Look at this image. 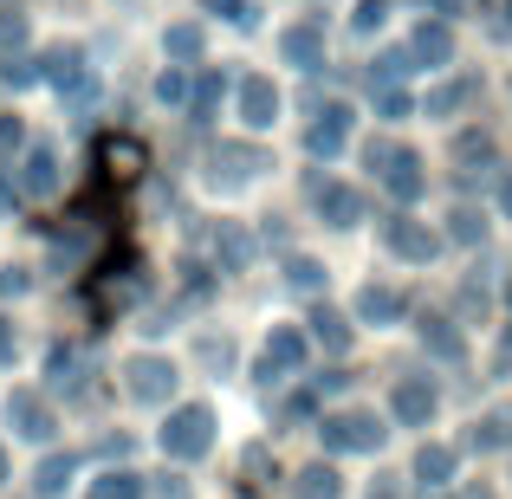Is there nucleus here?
<instances>
[{"label": "nucleus", "mask_w": 512, "mask_h": 499, "mask_svg": "<svg viewBox=\"0 0 512 499\" xmlns=\"http://www.w3.org/2000/svg\"><path fill=\"white\" fill-rule=\"evenodd\" d=\"M91 299H98V312H104V318H117V312H130V305L150 299V273H143L137 253H117V260L104 266L98 279H91Z\"/></svg>", "instance_id": "f257e3e1"}, {"label": "nucleus", "mask_w": 512, "mask_h": 499, "mask_svg": "<svg viewBox=\"0 0 512 499\" xmlns=\"http://www.w3.org/2000/svg\"><path fill=\"white\" fill-rule=\"evenodd\" d=\"M163 454L169 461H201V454L214 448V409H201V402H188V409H175L163 422Z\"/></svg>", "instance_id": "f03ea898"}, {"label": "nucleus", "mask_w": 512, "mask_h": 499, "mask_svg": "<svg viewBox=\"0 0 512 499\" xmlns=\"http://www.w3.org/2000/svg\"><path fill=\"white\" fill-rule=\"evenodd\" d=\"M383 441H389V428H383V415H370V409H350V415H331L325 422L331 454H376Z\"/></svg>", "instance_id": "7ed1b4c3"}, {"label": "nucleus", "mask_w": 512, "mask_h": 499, "mask_svg": "<svg viewBox=\"0 0 512 499\" xmlns=\"http://www.w3.org/2000/svg\"><path fill=\"white\" fill-rule=\"evenodd\" d=\"M299 363H305V331H299V325H279L273 337H266V350L253 357V383L273 389L279 376H292Z\"/></svg>", "instance_id": "20e7f679"}, {"label": "nucleus", "mask_w": 512, "mask_h": 499, "mask_svg": "<svg viewBox=\"0 0 512 499\" xmlns=\"http://www.w3.org/2000/svg\"><path fill=\"white\" fill-rule=\"evenodd\" d=\"M266 169H273V163H266V150H253V143H221V150L208 156V182H214V188L260 182Z\"/></svg>", "instance_id": "39448f33"}, {"label": "nucleus", "mask_w": 512, "mask_h": 499, "mask_svg": "<svg viewBox=\"0 0 512 499\" xmlns=\"http://www.w3.org/2000/svg\"><path fill=\"white\" fill-rule=\"evenodd\" d=\"M124 389H130L137 402H150V409H156V402L175 396V363H169V357H130V363H124Z\"/></svg>", "instance_id": "423d86ee"}, {"label": "nucleus", "mask_w": 512, "mask_h": 499, "mask_svg": "<svg viewBox=\"0 0 512 499\" xmlns=\"http://www.w3.org/2000/svg\"><path fill=\"white\" fill-rule=\"evenodd\" d=\"M389 409H396V422H402V428H428V422H435V409H441V389L428 383V376H402V383H396V402H389Z\"/></svg>", "instance_id": "0eeeda50"}, {"label": "nucleus", "mask_w": 512, "mask_h": 499, "mask_svg": "<svg viewBox=\"0 0 512 499\" xmlns=\"http://www.w3.org/2000/svg\"><path fill=\"white\" fill-rule=\"evenodd\" d=\"M234 111H240L247 130L279 124V85H273V78H240V85H234Z\"/></svg>", "instance_id": "6e6552de"}, {"label": "nucleus", "mask_w": 512, "mask_h": 499, "mask_svg": "<svg viewBox=\"0 0 512 499\" xmlns=\"http://www.w3.org/2000/svg\"><path fill=\"white\" fill-rule=\"evenodd\" d=\"M383 240H389V253H396V260H409V266H428L441 253V234H435V227H422V221H409V214H396Z\"/></svg>", "instance_id": "1a4fd4ad"}, {"label": "nucleus", "mask_w": 512, "mask_h": 499, "mask_svg": "<svg viewBox=\"0 0 512 499\" xmlns=\"http://www.w3.org/2000/svg\"><path fill=\"white\" fill-rule=\"evenodd\" d=\"M7 422L20 441H52V409L39 402V389H13L7 396Z\"/></svg>", "instance_id": "9d476101"}, {"label": "nucleus", "mask_w": 512, "mask_h": 499, "mask_svg": "<svg viewBox=\"0 0 512 499\" xmlns=\"http://www.w3.org/2000/svg\"><path fill=\"white\" fill-rule=\"evenodd\" d=\"M143 163H150V156H143L137 137H104V143H98V169H104V182H117V188L137 182Z\"/></svg>", "instance_id": "9b49d317"}, {"label": "nucleus", "mask_w": 512, "mask_h": 499, "mask_svg": "<svg viewBox=\"0 0 512 499\" xmlns=\"http://www.w3.org/2000/svg\"><path fill=\"white\" fill-rule=\"evenodd\" d=\"M344 143H350V111H344V104H325V111L305 124V150H312V156H338Z\"/></svg>", "instance_id": "f8f14e48"}, {"label": "nucleus", "mask_w": 512, "mask_h": 499, "mask_svg": "<svg viewBox=\"0 0 512 499\" xmlns=\"http://www.w3.org/2000/svg\"><path fill=\"white\" fill-rule=\"evenodd\" d=\"M20 195H52L59 188V156H52V143H33V150L20 156Z\"/></svg>", "instance_id": "ddd939ff"}, {"label": "nucleus", "mask_w": 512, "mask_h": 499, "mask_svg": "<svg viewBox=\"0 0 512 499\" xmlns=\"http://www.w3.org/2000/svg\"><path fill=\"white\" fill-rule=\"evenodd\" d=\"M383 182H389V195H396L402 208H409V201H422V188H428L422 156H415V150H396V156L383 163Z\"/></svg>", "instance_id": "4468645a"}, {"label": "nucleus", "mask_w": 512, "mask_h": 499, "mask_svg": "<svg viewBox=\"0 0 512 499\" xmlns=\"http://www.w3.org/2000/svg\"><path fill=\"white\" fill-rule=\"evenodd\" d=\"M402 52H409L415 65H448V59H454V33H448L441 20H422V26L409 33V46H402Z\"/></svg>", "instance_id": "2eb2a0df"}, {"label": "nucleus", "mask_w": 512, "mask_h": 499, "mask_svg": "<svg viewBox=\"0 0 512 499\" xmlns=\"http://www.w3.org/2000/svg\"><path fill=\"white\" fill-rule=\"evenodd\" d=\"M46 383L59 389V396H78V383H85V350H78V344H52V357H46Z\"/></svg>", "instance_id": "dca6fc26"}, {"label": "nucleus", "mask_w": 512, "mask_h": 499, "mask_svg": "<svg viewBox=\"0 0 512 499\" xmlns=\"http://www.w3.org/2000/svg\"><path fill=\"white\" fill-rule=\"evenodd\" d=\"M318 214H325L331 227H357L363 221V195L344 188V182H325V188H318Z\"/></svg>", "instance_id": "f3484780"}, {"label": "nucleus", "mask_w": 512, "mask_h": 499, "mask_svg": "<svg viewBox=\"0 0 512 499\" xmlns=\"http://www.w3.org/2000/svg\"><path fill=\"white\" fill-rule=\"evenodd\" d=\"M286 59L299 65V72H318V65H325V33H318V20H305V26L286 33Z\"/></svg>", "instance_id": "a211bd4d"}, {"label": "nucleus", "mask_w": 512, "mask_h": 499, "mask_svg": "<svg viewBox=\"0 0 512 499\" xmlns=\"http://www.w3.org/2000/svg\"><path fill=\"white\" fill-rule=\"evenodd\" d=\"M72 474H78V454H46V461H39V474H33V493L39 499H59L65 487H72Z\"/></svg>", "instance_id": "6ab92c4d"}, {"label": "nucleus", "mask_w": 512, "mask_h": 499, "mask_svg": "<svg viewBox=\"0 0 512 499\" xmlns=\"http://www.w3.org/2000/svg\"><path fill=\"white\" fill-rule=\"evenodd\" d=\"M338 467L331 461H312V467H299V474H292V499H338Z\"/></svg>", "instance_id": "aec40b11"}, {"label": "nucleus", "mask_w": 512, "mask_h": 499, "mask_svg": "<svg viewBox=\"0 0 512 499\" xmlns=\"http://www.w3.org/2000/svg\"><path fill=\"white\" fill-rule=\"evenodd\" d=\"M214 247H221V273H247L253 266V234L234 221H221V234H214Z\"/></svg>", "instance_id": "412c9836"}, {"label": "nucleus", "mask_w": 512, "mask_h": 499, "mask_svg": "<svg viewBox=\"0 0 512 499\" xmlns=\"http://www.w3.org/2000/svg\"><path fill=\"white\" fill-rule=\"evenodd\" d=\"M221 91H227V78L214 72V65H201V78L188 85V117H195V124H208L214 104H221Z\"/></svg>", "instance_id": "4be33fe9"}, {"label": "nucleus", "mask_w": 512, "mask_h": 499, "mask_svg": "<svg viewBox=\"0 0 512 499\" xmlns=\"http://www.w3.org/2000/svg\"><path fill=\"white\" fill-rule=\"evenodd\" d=\"M357 318H363V325H396V318H402V299L389 286H363L357 292Z\"/></svg>", "instance_id": "5701e85b"}, {"label": "nucleus", "mask_w": 512, "mask_h": 499, "mask_svg": "<svg viewBox=\"0 0 512 499\" xmlns=\"http://www.w3.org/2000/svg\"><path fill=\"white\" fill-rule=\"evenodd\" d=\"M415 480L441 493V487H448V480H454V448H441V441H428V448L415 454Z\"/></svg>", "instance_id": "b1692460"}, {"label": "nucleus", "mask_w": 512, "mask_h": 499, "mask_svg": "<svg viewBox=\"0 0 512 499\" xmlns=\"http://www.w3.org/2000/svg\"><path fill=\"white\" fill-rule=\"evenodd\" d=\"M454 163H461V182H480V175L493 169V143L474 130V137H461V143H454Z\"/></svg>", "instance_id": "393cba45"}, {"label": "nucleus", "mask_w": 512, "mask_h": 499, "mask_svg": "<svg viewBox=\"0 0 512 499\" xmlns=\"http://www.w3.org/2000/svg\"><path fill=\"white\" fill-rule=\"evenodd\" d=\"M312 337H318L325 350H344V344H350V318L331 312V305H318V312H312Z\"/></svg>", "instance_id": "a878e982"}, {"label": "nucleus", "mask_w": 512, "mask_h": 499, "mask_svg": "<svg viewBox=\"0 0 512 499\" xmlns=\"http://www.w3.org/2000/svg\"><path fill=\"white\" fill-rule=\"evenodd\" d=\"M422 344L435 350V357H461V331H454L441 312H428V318H422Z\"/></svg>", "instance_id": "bb28decb"}, {"label": "nucleus", "mask_w": 512, "mask_h": 499, "mask_svg": "<svg viewBox=\"0 0 512 499\" xmlns=\"http://www.w3.org/2000/svg\"><path fill=\"white\" fill-rule=\"evenodd\" d=\"M448 234H454V247H480V240H487L480 208H454V214H448Z\"/></svg>", "instance_id": "cd10ccee"}, {"label": "nucleus", "mask_w": 512, "mask_h": 499, "mask_svg": "<svg viewBox=\"0 0 512 499\" xmlns=\"http://www.w3.org/2000/svg\"><path fill=\"white\" fill-rule=\"evenodd\" d=\"M286 286L305 292V299H318V292H325V266L318 260H286Z\"/></svg>", "instance_id": "c85d7f7f"}, {"label": "nucleus", "mask_w": 512, "mask_h": 499, "mask_svg": "<svg viewBox=\"0 0 512 499\" xmlns=\"http://www.w3.org/2000/svg\"><path fill=\"white\" fill-rule=\"evenodd\" d=\"M85 499H143V474H104V480H91Z\"/></svg>", "instance_id": "c756f323"}, {"label": "nucleus", "mask_w": 512, "mask_h": 499, "mask_svg": "<svg viewBox=\"0 0 512 499\" xmlns=\"http://www.w3.org/2000/svg\"><path fill=\"white\" fill-rule=\"evenodd\" d=\"M65 104H72V111H85V104H98V78H91V65H78L72 78H65Z\"/></svg>", "instance_id": "7c9ffc66"}, {"label": "nucleus", "mask_w": 512, "mask_h": 499, "mask_svg": "<svg viewBox=\"0 0 512 499\" xmlns=\"http://www.w3.org/2000/svg\"><path fill=\"white\" fill-rule=\"evenodd\" d=\"M163 46H169V59H182V65H188V59H201V26H188V20H182V26H169Z\"/></svg>", "instance_id": "2f4dec72"}, {"label": "nucleus", "mask_w": 512, "mask_h": 499, "mask_svg": "<svg viewBox=\"0 0 512 499\" xmlns=\"http://www.w3.org/2000/svg\"><path fill=\"white\" fill-rule=\"evenodd\" d=\"M467 98H474V85H467V78H454V85H441L435 98H428V111H435V117H448V111H461Z\"/></svg>", "instance_id": "473e14b6"}, {"label": "nucleus", "mask_w": 512, "mask_h": 499, "mask_svg": "<svg viewBox=\"0 0 512 499\" xmlns=\"http://www.w3.org/2000/svg\"><path fill=\"white\" fill-rule=\"evenodd\" d=\"M376 111H383L389 124H402V117H415V98H409V91H396V85H383V91H376Z\"/></svg>", "instance_id": "72a5a7b5"}, {"label": "nucleus", "mask_w": 512, "mask_h": 499, "mask_svg": "<svg viewBox=\"0 0 512 499\" xmlns=\"http://www.w3.org/2000/svg\"><path fill=\"white\" fill-rule=\"evenodd\" d=\"M383 20H389V0H357V13H350V33H376Z\"/></svg>", "instance_id": "f704fd0d"}, {"label": "nucleus", "mask_w": 512, "mask_h": 499, "mask_svg": "<svg viewBox=\"0 0 512 499\" xmlns=\"http://www.w3.org/2000/svg\"><path fill=\"white\" fill-rule=\"evenodd\" d=\"M0 78H7L13 91H20V85H39V59H20V52H13V59L0 65Z\"/></svg>", "instance_id": "c9c22d12"}, {"label": "nucleus", "mask_w": 512, "mask_h": 499, "mask_svg": "<svg viewBox=\"0 0 512 499\" xmlns=\"http://www.w3.org/2000/svg\"><path fill=\"white\" fill-rule=\"evenodd\" d=\"M409 65H415L409 52H383V59H376V72H370V78H376V91H383V85H396V72H409Z\"/></svg>", "instance_id": "e433bc0d"}, {"label": "nucleus", "mask_w": 512, "mask_h": 499, "mask_svg": "<svg viewBox=\"0 0 512 499\" xmlns=\"http://www.w3.org/2000/svg\"><path fill=\"white\" fill-rule=\"evenodd\" d=\"M506 435H512V422H506V415H487V422L474 428V448H500Z\"/></svg>", "instance_id": "4c0bfd02"}, {"label": "nucleus", "mask_w": 512, "mask_h": 499, "mask_svg": "<svg viewBox=\"0 0 512 499\" xmlns=\"http://www.w3.org/2000/svg\"><path fill=\"white\" fill-rule=\"evenodd\" d=\"M26 39V13L20 7H0V46H20Z\"/></svg>", "instance_id": "58836bf2"}, {"label": "nucleus", "mask_w": 512, "mask_h": 499, "mask_svg": "<svg viewBox=\"0 0 512 499\" xmlns=\"http://www.w3.org/2000/svg\"><path fill=\"white\" fill-rule=\"evenodd\" d=\"M208 13H221V20H234V26H253V7L247 0H201Z\"/></svg>", "instance_id": "ea45409f"}, {"label": "nucleus", "mask_w": 512, "mask_h": 499, "mask_svg": "<svg viewBox=\"0 0 512 499\" xmlns=\"http://www.w3.org/2000/svg\"><path fill=\"white\" fill-rule=\"evenodd\" d=\"M156 98H163V104H182L188 98V78L182 72H163V78H156Z\"/></svg>", "instance_id": "a19ab883"}, {"label": "nucleus", "mask_w": 512, "mask_h": 499, "mask_svg": "<svg viewBox=\"0 0 512 499\" xmlns=\"http://www.w3.org/2000/svg\"><path fill=\"white\" fill-rule=\"evenodd\" d=\"M195 357L208 363V370H227V357H234V350H227V337H208V344H201Z\"/></svg>", "instance_id": "79ce46f5"}, {"label": "nucleus", "mask_w": 512, "mask_h": 499, "mask_svg": "<svg viewBox=\"0 0 512 499\" xmlns=\"http://www.w3.org/2000/svg\"><path fill=\"white\" fill-rule=\"evenodd\" d=\"M305 415H318V396H312V389H299V396H286V422H305Z\"/></svg>", "instance_id": "37998d69"}, {"label": "nucleus", "mask_w": 512, "mask_h": 499, "mask_svg": "<svg viewBox=\"0 0 512 499\" xmlns=\"http://www.w3.org/2000/svg\"><path fill=\"white\" fill-rule=\"evenodd\" d=\"M26 286H33V279H26V266H7V273H0V292H7V299H20Z\"/></svg>", "instance_id": "c03bdc74"}, {"label": "nucleus", "mask_w": 512, "mask_h": 499, "mask_svg": "<svg viewBox=\"0 0 512 499\" xmlns=\"http://www.w3.org/2000/svg\"><path fill=\"white\" fill-rule=\"evenodd\" d=\"M13 357H20V337H13V318L0 312V363H13Z\"/></svg>", "instance_id": "a18cd8bd"}, {"label": "nucleus", "mask_w": 512, "mask_h": 499, "mask_svg": "<svg viewBox=\"0 0 512 499\" xmlns=\"http://www.w3.org/2000/svg\"><path fill=\"white\" fill-rule=\"evenodd\" d=\"M13 208H20V188H13V175L7 169H0V221H7V214Z\"/></svg>", "instance_id": "49530a36"}, {"label": "nucleus", "mask_w": 512, "mask_h": 499, "mask_svg": "<svg viewBox=\"0 0 512 499\" xmlns=\"http://www.w3.org/2000/svg\"><path fill=\"white\" fill-rule=\"evenodd\" d=\"M493 370H500V376L512 370V325L500 331V344H493Z\"/></svg>", "instance_id": "de8ad7c7"}, {"label": "nucleus", "mask_w": 512, "mask_h": 499, "mask_svg": "<svg viewBox=\"0 0 512 499\" xmlns=\"http://www.w3.org/2000/svg\"><path fill=\"white\" fill-rule=\"evenodd\" d=\"M20 137H26L20 117H0V150H20Z\"/></svg>", "instance_id": "09e8293b"}, {"label": "nucleus", "mask_w": 512, "mask_h": 499, "mask_svg": "<svg viewBox=\"0 0 512 499\" xmlns=\"http://www.w3.org/2000/svg\"><path fill=\"white\" fill-rule=\"evenodd\" d=\"M98 454H104V461H111V454H130V435H104Z\"/></svg>", "instance_id": "8fccbe9b"}, {"label": "nucleus", "mask_w": 512, "mask_h": 499, "mask_svg": "<svg viewBox=\"0 0 512 499\" xmlns=\"http://www.w3.org/2000/svg\"><path fill=\"white\" fill-rule=\"evenodd\" d=\"M500 208H506V221H512V169L500 175Z\"/></svg>", "instance_id": "3c124183"}, {"label": "nucleus", "mask_w": 512, "mask_h": 499, "mask_svg": "<svg viewBox=\"0 0 512 499\" xmlns=\"http://www.w3.org/2000/svg\"><path fill=\"white\" fill-rule=\"evenodd\" d=\"M500 33H512V0H506V13H500Z\"/></svg>", "instance_id": "603ef678"}, {"label": "nucleus", "mask_w": 512, "mask_h": 499, "mask_svg": "<svg viewBox=\"0 0 512 499\" xmlns=\"http://www.w3.org/2000/svg\"><path fill=\"white\" fill-rule=\"evenodd\" d=\"M435 7H441V13H461V0H435Z\"/></svg>", "instance_id": "864d4df0"}, {"label": "nucleus", "mask_w": 512, "mask_h": 499, "mask_svg": "<svg viewBox=\"0 0 512 499\" xmlns=\"http://www.w3.org/2000/svg\"><path fill=\"white\" fill-rule=\"evenodd\" d=\"M0 480H7V448H0Z\"/></svg>", "instance_id": "5fc2aeb1"}, {"label": "nucleus", "mask_w": 512, "mask_h": 499, "mask_svg": "<svg viewBox=\"0 0 512 499\" xmlns=\"http://www.w3.org/2000/svg\"><path fill=\"white\" fill-rule=\"evenodd\" d=\"M506 305H512V279H506Z\"/></svg>", "instance_id": "6e6d98bb"}, {"label": "nucleus", "mask_w": 512, "mask_h": 499, "mask_svg": "<svg viewBox=\"0 0 512 499\" xmlns=\"http://www.w3.org/2000/svg\"><path fill=\"white\" fill-rule=\"evenodd\" d=\"M376 499H396V493H389V487H383V493H376Z\"/></svg>", "instance_id": "4d7b16f0"}]
</instances>
